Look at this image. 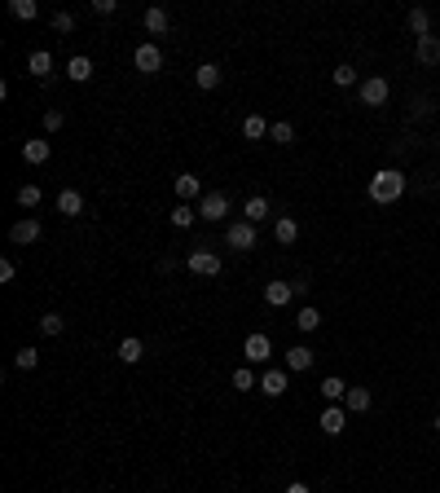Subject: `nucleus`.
Here are the masks:
<instances>
[{
  "mask_svg": "<svg viewBox=\"0 0 440 493\" xmlns=\"http://www.w3.org/2000/svg\"><path fill=\"white\" fill-rule=\"evenodd\" d=\"M401 194H405V172L379 168V172L370 176V198H374V203H396Z\"/></svg>",
  "mask_w": 440,
  "mask_h": 493,
  "instance_id": "obj_1",
  "label": "nucleus"
},
{
  "mask_svg": "<svg viewBox=\"0 0 440 493\" xmlns=\"http://www.w3.org/2000/svg\"><path fill=\"white\" fill-rule=\"evenodd\" d=\"M357 97H361V106H383V101L392 97V84H387L383 75H366V80L357 84Z\"/></svg>",
  "mask_w": 440,
  "mask_h": 493,
  "instance_id": "obj_2",
  "label": "nucleus"
},
{
  "mask_svg": "<svg viewBox=\"0 0 440 493\" xmlns=\"http://www.w3.org/2000/svg\"><path fill=\"white\" fill-rule=\"evenodd\" d=\"M242 357L260 366V361H269V357H273V340H269V335H260V330H255V335H247V344H242Z\"/></svg>",
  "mask_w": 440,
  "mask_h": 493,
  "instance_id": "obj_3",
  "label": "nucleus"
},
{
  "mask_svg": "<svg viewBox=\"0 0 440 493\" xmlns=\"http://www.w3.org/2000/svg\"><path fill=\"white\" fill-rule=\"evenodd\" d=\"M198 212H203V220H225V216H229V194H220V190H207Z\"/></svg>",
  "mask_w": 440,
  "mask_h": 493,
  "instance_id": "obj_4",
  "label": "nucleus"
},
{
  "mask_svg": "<svg viewBox=\"0 0 440 493\" xmlns=\"http://www.w3.org/2000/svg\"><path fill=\"white\" fill-rule=\"evenodd\" d=\"M133 62H137V71H141V75H154V71L163 66V49H159V44H137Z\"/></svg>",
  "mask_w": 440,
  "mask_h": 493,
  "instance_id": "obj_5",
  "label": "nucleus"
},
{
  "mask_svg": "<svg viewBox=\"0 0 440 493\" xmlns=\"http://www.w3.org/2000/svg\"><path fill=\"white\" fill-rule=\"evenodd\" d=\"M185 265H190V273H198V278H216V273H220V255H216V251H194Z\"/></svg>",
  "mask_w": 440,
  "mask_h": 493,
  "instance_id": "obj_6",
  "label": "nucleus"
},
{
  "mask_svg": "<svg viewBox=\"0 0 440 493\" xmlns=\"http://www.w3.org/2000/svg\"><path fill=\"white\" fill-rule=\"evenodd\" d=\"M225 238H229V247H238V251H251V247H255V225H251V220H234V225H229V233H225Z\"/></svg>",
  "mask_w": 440,
  "mask_h": 493,
  "instance_id": "obj_7",
  "label": "nucleus"
},
{
  "mask_svg": "<svg viewBox=\"0 0 440 493\" xmlns=\"http://www.w3.org/2000/svg\"><path fill=\"white\" fill-rule=\"evenodd\" d=\"M295 300V282H269L265 287V304L269 308H287Z\"/></svg>",
  "mask_w": 440,
  "mask_h": 493,
  "instance_id": "obj_8",
  "label": "nucleus"
},
{
  "mask_svg": "<svg viewBox=\"0 0 440 493\" xmlns=\"http://www.w3.org/2000/svg\"><path fill=\"white\" fill-rule=\"evenodd\" d=\"M414 58H419L423 66H440V36H423V40H414Z\"/></svg>",
  "mask_w": 440,
  "mask_h": 493,
  "instance_id": "obj_9",
  "label": "nucleus"
},
{
  "mask_svg": "<svg viewBox=\"0 0 440 493\" xmlns=\"http://www.w3.org/2000/svg\"><path fill=\"white\" fill-rule=\"evenodd\" d=\"M36 238H40V220H31V216L18 220V225L9 229V243H14V247H31Z\"/></svg>",
  "mask_w": 440,
  "mask_h": 493,
  "instance_id": "obj_10",
  "label": "nucleus"
},
{
  "mask_svg": "<svg viewBox=\"0 0 440 493\" xmlns=\"http://www.w3.org/2000/svg\"><path fill=\"white\" fill-rule=\"evenodd\" d=\"M317 423H322V432H326V436H344V427H348V419H344V405H326Z\"/></svg>",
  "mask_w": 440,
  "mask_h": 493,
  "instance_id": "obj_11",
  "label": "nucleus"
},
{
  "mask_svg": "<svg viewBox=\"0 0 440 493\" xmlns=\"http://www.w3.org/2000/svg\"><path fill=\"white\" fill-rule=\"evenodd\" d=\"M273 216V207H269V198L265 194H251L247 198V207H242V220H251V225H260V220H269Z\"/></svg>",
  "mask_w": 440,
  "mask_h": 493,
  "instance_id": "obj_12",
  "label": "nucleus"
},
{
  "mask_svg": "<svg viewBox=\"0 0 440 493\" xmlns=\"http://www.w3.org/2000/svg\"><path fill=\"white\" fill-rule=\"evenodd\" d=\"M405 27L414 31V40H423V36H431V14H427L423 5H414V9H409V18H405Z\"/></svg>",
  "mask_w": 440,
  "mask_h": 493,
  "instance_id": "obj_13",
  "label": "nucleus"
},
{
  "mask_svg": "<svg viewBox=\"0 0 440 493\" xmlns=\"http://www.w3.org/2000/svg\"><path fill=\"white\" fill-rule=\"evenodd\" d=\"M287 375L291 370H265L260 375V392L265 397H282V392H287Z\"/></svg>",
  "mask_w": 440,
  "mask_h": 493,
  "instance_id": "obj_14",
  "label": "nucleus"
},
{
  "mask_svg": "<svg viewBox=\"0 0 440 493\" xmlns=\"http://www.w3.org/2000/svg\"><path fill=\"white\" fill-rule=\"evenodd\" d=\"M119 361H123V366H137V361L145 357V348H141V340H137V335H128V340H119Z\"/></svg>",
  "mask_w": 440,
  "mask_h": 493,
  "instance_id": "obj_15",
  "label": "nucleus"
},
{
  "mask_svg": "<svg viewBox=\"0 0 440 493\" xmlns=\"http://www.w3.org/2000/svg\"><path fill=\"white\" fill-rule=\"evenodd\" d=\"M27 71L36 75V80H48V75H53V54H44V49H36V54L27 58Z\"/></svg>",
  "mask_w": 440,
  "mask_h": 493,
  "instance_id": "obj_16",
  "label": "nucleus"
},
{
  "mask_svg": "<svg viewBox=\"0 0 440 493\" xmlns=\"http://www.w3.org/2000/svg\"><path fill=\"white\" fill-rule=\"evenodd\" d=\"M66 80H75V84H84V80H93V62H88L84 54H75V58L66 62Z\"/></svg>",
  "mask_w": 440,
  "mask_h": 493,
  "instance_id": "obj_17",
  "label": "nucleus"
},
{
  "mask_svg": "<svg viewBox=\"0 0 440 493\" xmlns=\"http://www.w3.org/2000/svg\"><path fill=\"white\" fill-rule=\"evenodd\" d=\"M198 194H203V181L190 176V172H180V176H176V198L190 203V198H198Z\"/></svg>",
  "mask_w": 440,
  "mask_h": 493,
  "instance_id": "obj_18",
  "label": "nucleus"
},
{
  "mask_svg": "<svg viewBox=\"0 0 440 493\" xmlns=\"http://www.w3.org/2000/svg\"><path fill=\"white\" fill-rule=\"evenodd\" d=\"M273 238H277L282 247H291V243L300 238V225H295L291 216H277V220H273Z\"/></svg>",
  "mask_w": 440,
  "mask_h": 493,
  "instance_id": "obj_19",
  "label": "nucleus"
},
{
  "mask_svg": "<svg viewBox=\"0 0 440 493\" xmlns=\"http://www.w3.org/2000/svg\"><path fill=\"white\" fill-rule=\"evenodd\" d=\"M58 212H62V216H80V212H84V194H80V190H62V194H58Z\"/></svg>",
  "mask_w": 440,
  "mask_h": 493,
  "instance_id": "obj_20",
  "label": "nucleus"
},
{
  "mask_svg": "<svg viewBox=\"0 0 440 493\" xmlns=\"http://www.w3.org/2000/svg\"><path fill=\"white\" fill-rule=\"evenodd\" d=\"M322 397H326L330 405H339V401L348 397V383H344L339 375H330V379H322Z\"/></svg>",
  "mask_w": 440,
  "mask_h": 493,
  "instance_id": "obj_21",
  "label": "nucleus"
},
{
  "mask_svg": "<svg viewBox=\"0 0 440 493\" xmlns=\"http://www.w3.org/2000/svg\"><path fill=\"white\" fill-rule=\"evenodd\" d=\"M48 154H53L48 141H22V159L27 163H48Z\"/></svg>",
  "mask_w": 440,
  "mask_h": 493,
  "instance_id": "obj_22",
  "label": "nucleus"
},
{
  "mask_svg": "<svg viewBox=\"0 0 440 493\" xmlns=\"http://www.w3.org/2000/svg\"><path fill=\"white\" fill-rule=\"evenodd\" d=\"M370 401H374V397H370V387H348V397H344V405H348L352 414H366Z\"/></svg>",
  "mask_w": 440,
  "mask_h": 493,
  "instance_id": "obj_23",
  "label": "nucleus"
},
{
  "mask_svg": "<svg viewBox=\"0 0 440 493\" xmlns=\"http://www.w3.org/2000/svg\"><path fill=\"white\" fill-rule=\"evenodd\" d=\"M242 137H247V141H260V137H269V123H265V115H247V119H242Z\"/></svg>",
  "mask_w": 440,
  "mask_h": 493,
  "instance_id": "obj_24",
  "label": "nucleus"
},
{
  "mask_svg": "<svg viewBox=\"0 0 440 493\" xmlns=\"http://www.w3.org/2000/svg\"><path fill=\"white\" fill-rule=\"evenodd\" d=\"M194 84H198V88H216V84H220V66L203 62V66L194 71Z\"/></svg>",
  "mask_w": 440,
  "mask_h": 493,
  "instance_id": "obj_25",
  "label": "nucleus"
},
{
  "mask_svg": "<svg viewBox=\"0 0 440 493\" xmlns=\"http://www.w3.org/2000/svg\"><path fill=\"white\" fill-rule=\"evenodd\" d=\"M295 326H300L304 335H308V330H317V326H322V313H317V308H313V304H304V308H300V313H295Z\"/></svg>",
  "mask_w": 440,
  "mask_h": 493,
  "instance_id": "obj_26",
  "label": "nucleus"
},
{
  "mask_svg": "<svg viewBox=\"0 0 440 493\" xmlns=\"http://www.w3.org/2000/svg\"><path fill=\"white\" fill-rule=\"evenodd\" d=\"M145 31L150 36H163L168 31V9H145Z\"/></svg>",
  "mask_w": 440,
  "mask_h": 493,
  "instance_id": "obj_27",
  "label": "nucleus"
},
{
  "mask_svg": "<svg viewBox=\"0 0 440 493\" xmlns=\"http://www.w3.org/2000/svg\"><path fill=\"white\" fill-rule=\"evenodd\" d=\"M313 366V352L308 348H287V370H308Z\"/></svg>",
  "mask_w": 440,
  "mask_h": 493,
  "instance_id": "obj_28",
  "label": "nucleus"
},
{
  "mask_svg": "<svg viewBox=\"0 0 440 493\" xmlns=\"http://www.w3.org/2000/svg\"><path fill=\"white\" fill-rule=\"evenodd\" d=\"M9 14L22 18V22H31V18L40 14V5H36V0H9Z\"/></svg>",
  "mask_w": 440,
  "mask_h": 493,
  "instance_id": "obj_29",
  "label": "nucleus"
},
{
  "mask_svg": "<svg viewBox=\"0 0 440 493\" xmlns=\"http://www.w3.org/2000/svg\"><path fill=\"white\" fill-rule=\"evenodd\" d=\"M194 216H198V212H194L190 203H176V207H172V225H176V229H190Z\"/></svg>",
  "mask_w": 440,
  "mask_h": 493,
  "instance_id": "obj_30",
  "label": "nucleus"
},
{
  "mask_svg": "<svg viewBox=\"0 0 440 493\" xmlns=\"http://www.w3.org/2000/svg\"><path fill=\"white\" fill-rule=\"evenodd\" d=\"M40 330H44V335H53V340H58V335L66 330V317H62V313H44V317H40Z\"/></svg>",
  "mask_w": 440,
  "mask_h": 493,
  "instance_id": "obj_31",
  "label": "nucleus"
},
{
  "mask_svg": "<svg viewBox=\"0 0 440 493\" xmlns=\"http://www.w3.org/2000/svg\"><path fill=\"white\" fill-rule=\"evenodd\" d=\"M330 80L339 84V88H352V84H361V80H357V71H352L348 62H344V66H334V71H330Z\"/></svg>",
  "mask_w": 440,
  "mask_h": 493,
  "instance_id": "obj_32",
  "label": "nucleus"
},
{
  "mask_svg": "<svg viewBox=\"0 0 440 493\" xmlns=\"http://www.w3.org/2000/svg\"><path fill=\"white\" fill-rule=\"evenodd\" d=\"M269 137H273V146H291V141H295V128H291V123H273Z\"/></svg>",
  "mask_w": 440,
  "mask_h": 493,
  "instance_id": "obj_33",
  "label": "nucleus"
},
{
  "mask_svg": "<svg viewBox=\"0 0 440 493\" xmlns=\"http://www.w3.org/2000/svg\"><path fill=\"white\" fill-rule=\"evenodd\" d=\"M234 387H238V392H251V387H260V379H255L247 366H238V370H234Z\"/></svg>",
  "mask_w": 440,
  "mask_h": 493,
  "instance_id": "obj_34",
  "label": "nucleus"
},
{
  "mask_svg": "<svg viewBox=\"0 0 440 493\" xmlns=\"http://www.w3.org/2000/svg\"><path fill=\"white\" fill-rule=\"evenodd\" d=\"M36 361H40L36 348H18V352H14V366H18V370H36Z\"/></svg>",
  "mask_w": 440,
  "mask_h": 493,
  "instance_id": "obj_35",
  "label": "nucleus"
},
{
  "mask_svg": "<svg viewBox=\"0 0 440 493\" xmlns=\"http://www.w3.org/2000/svg\"><path fill=\"white\" fill-rule=\"evenodd\" d=\"M48 22H53V31H62V36H66V31H75V14H66V9H58Z\"/></svg>",
  "mask_w": 440,
  "mask_h": 493,
  "instance_id": "obj_36",
  "label": "nucleus"
},
{
  "mask_svg": "<svg viewBox=\"0 0 440 493\" xmlns=\"http://www.w3.org/2000/svg\"><path fill=\"white\" fill-rule=\"evenodd\" d=\"M18 207H40V185H22L18 190Z\"/></svg>",
  "mask_w": 440,
  "mask_h": 493,
  "instance_id": "obj_37",
  "label": "nucleus"
},
{
  "mask_svg": "<svg viewBox=\"0 0 440 493\" xmlns=\"http://www.w3.org/2000/svg\"><path fill=\"white\" fill-rule=\"evenodd\" d=\"M62 123H66V115H62V111H44V133H58Z\"/></svg>",
  "mask_w": 440,
  "mask_h": 493,
  "instance_id": "obj_38",
  "label": "nucleus"
},
{
  "mask_svg": "<svg viewBox=\"0 0 440 493\" xmlns=\"http://www.w3.org/2000/svg\"><path fill=\"white\" fill-rule=\"evenodd\" d=\"M14 273H18L14 260H0V282H14Z\"/></svg>",
  "mask_w": 440,
  "mask_h": 493,
  "instance_id": "obj_39",
  "label": "nucleus"
},
{
  "mask_svg": "<svg viewBox=\"0 0 440 493\" xmlns=\"http://www.w3.org/2000/svg\"><path fill=\"white\" fill-rule=\"evenodd\" d=\"M287 493H308V484H304V480H295V484H287Z\"/></svg>",
  "mask_w": 440,
  "mask_h": 493,
  "instance_id": "obj_40",
  "label": "nucleus"
},
{
  "mask_svg": "<svg viewBox=\"0 0 440 493\" xmlns=\"http://www.w3.org/2000/svg\"><path fill=\"white\" fill-rule=\"evenodd\" d=\"M436 427H440V419H436Z\"/></svg>",
  "mask_w": 440,
  "mask_h": 493,
  "instance_id": "obj_41",
  "label": "nucleus"
}]
</instances>
